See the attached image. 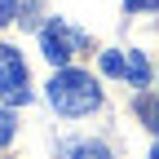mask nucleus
Returning <instances> with one entry per match:
<instances>
[{
  "label": "nucleus",
  "instance_id": "nucleus-9",
  "mask_svg": "<svg viewBox=\"0 0 159 159\" xmlns=\"http://www.w3.org/2000/svg\"><path fill=\"white\" fill-rule=\"evenodd\" d=\"M13 18H18V0H0V27L13 22Z\"/></svg>",
  "mask_w": 159,
  "mask_h": 159
},
{
  "label": "nucleus",
  "instance_id": "nucleus-3",
  "mask_svg": "<svg viewBox=\"0 0 159 159\" xmlns=\"http://www.w3.org/2000/svg\"><path fill=\"white\" fill-rule=\"evenodd\" d=\"M80 44H84V35L71 31L62 18H53V22L40 31V49H44V57H49L53 66H66L71 57H75V49H80Z\"/></svg>",
  "mask_w": 159,
  "mask_h": 159
},
{
  "label": "nucleus",
  "instance_id": "nucleus-1",
  "mask_svg": "<svg viewBox=\"0 0 159 159\" xmlns=\"http://www.w3.org/2000/svg\"><path fill=\"white\" fill-rule=\"evenodd\" d=\"M49 102H53V111H62V115H89V111L102 106V89H97V80L89 71L62 66L49 80Z\"/></svg>",
  "mask_w": 159,
  "mask_h": 159
},
{
  "label": "nucleus",
  "instance_id": "nucleus-8",
  "mask_svg": "<svg viewBox=\"0 0 159 159\" xmlns=\"http://www.w3.org/2000/svg\"><path fill=\"white\" fill-rule=\"evenodd\" d=\"M13 128H18V124H13V115H9V111H0V146L13 137Z\"/></svg>",
  "mask_w": 159,
  "mask_h": 159
},
{
  "label": "nucleus",
  "instance_id": "nucleus-10",
  "mask_svg": "<svg viewBox=\"0 0 159 159\" xmlns=\"http://www.w3.org/2000/svg\"><path fill=\"white\" fill-rule=\"evenodd\" d=\"M128 13H142V9H159V0H124Z\"/></svg>",
  "mask_w": 159,
  "mask_h": 159
},
{
  "label": "nucleus",
  "instance_id": "nucleus-5",
  "mask_svg": "<svg viewBox=\"0 0 159 159\" xmlns=\"http://www.w3.org/2000/svg\"><path fill=\"white\" fill-rule=\"evenodd\" d=\"M66 155L71 159H115L102 142H75V146H66Z\"/></svg>",
  "mask_w": 159,
  "mask_h": 159
},
{
  "label": "nucleus",
  "instance_id": "nucleus-11",
  "mask_svg": "<svg viewBox=\"0 0 159 159\" xmlns=\"http://www.w3.org/2000/svg\"><path fill=\"white\" fill-rule=\"evenodd\" d=\"M150 159H159V146H155V150H150Z\"/></svg>",
  "mask_w": 159,
  "mask_h": 159
},
{
  "label": "nucleus",
  "instance_id": "nucleus-2",
  "mask_svg": "<svg viewBox=\"0 0 159 159\" xmlns=\"http://www.w3.org/2000/svg\"><path fill=\"white\" fill-rule=\"evenodd\" d=\"M0 102H5V106H22V102H31L27 62H22L18 49H9V44H0Z\"/></svg>",
  "mask_w": 159,
  "mask_h": 159
},
{
  "label": "nucleus",
  "instance_id": "nucleus-7",
  "mask_svg": "<svg viewBox=\"0 0 159 159\" xmlns=\"http://www.w3.org/2000/svg\"><path fill=\"white\" fill-rule=\"evenodd\" d=\"M102 71L124 80V53H119V49H106V53H102Z\"/></svg>",
  "mask_w": 159,
  "mask_h": 159
},
{
  "label": "nucleus",
  "instance_id": "nucleus-6",
  "mask_svg": "<svg viewBox=\"0 0 159 159\" xmlns=\"http://www.w3.org/2000/svg\"><path fill=\"white\" fill-rule=\"evenodd\" d=\"M137 115H142V124L150 128V133H159V102H155V97H137Z\"/></svg>",
  "mask_w": 159,
  "mask_h": 159
},
{
  "label": "nucleus",
  "instance_id": "nucleus-4",
  "mask_svg": "<svg viewBox=\"0 0 159 159\" xmlns=\"http://www.w3.org/2000/svg\"><path fill=\"white\" fill-rule=\"evenodd\" d=\"M124 80H128L133 89H146V84H150V62H146V57L137 53V49L124 57Z\"/></svg>",
  "mask_w": 159,
  "mask_h": 159
}]
</instances>
